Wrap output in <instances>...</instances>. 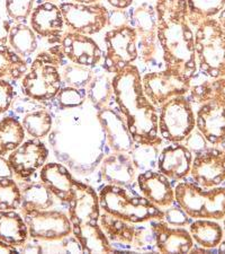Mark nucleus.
Returning a JSON list of instances; mask_svg holds the SVG:
<instances>
[{
  "mask_svg": "<svg viewBox=\"0 0 225 254\" xmlns=\"http://www.w3.org/2000/svg\"><path fill=\"white\" fill-rule=\"evenodd\" d=\"M60 44L65 58L72 64L93 69L103 60V50L89 35L68 32L62 36Z\"/></svg>",
  "mask_w": 225,
  "mask_h": 254,
  "instance_id": "obj_16",
  "label": "nucleus"
},
{
  "mask_svg": "<svg viewBox=\"0 0 225 254\" xmlns=\"http://www.w3.org/2000/svg\"><path fill=\"white\" fill-rule=\"evenodd\" d=\"M15 89L10 81L0 79V114L7 112L13 104Z\"/></svg>",
  "mask_w": 225,
  "mask_h": 254,
  "instance_id": "obj_44",
  "label": "nucleus"
},
{
  "mask_svg": "<svg viewBox=\"0 0 225 254\" xmlns=\"http://www.w3.org/2000/svg\"><path fill=\"white\" fill-rule=\"evenodd\" d=\"M189 233L196 245L206 250L218 248L224 237L223 226L213 219H193Z\"/></svg>",
  "mask_w": 225,
  "mask_h": 254,
  "instance_id": "obj_29",
  "label": "nucleus"
},
{
  "mask_svg": "<svg viewBox=\"0 0 225 254\" xmlns=\"http://www.w3.org/2000/svg\"><path fill=\"white\" fill-rule=\"evenodd\" d=\"M106 51L101 68L109 75L124 70L138 59L137 36L132 25L115 27L106 33Z\"/></svg>",
  "mask_w": 225,
  "mask_h": 254,
  "instance_id": "obj_8",
  "label": "nucleus"
},
{
  "mask_svg": "<svg viewBox=\"0 0 225 254\" xmlns=\"http://www.w3.org/2000/svg\"><path fill=\"white\" fill-rule=\"evenodd\" d=\"M61 241H63V248L67 252L83 253V248H81L79 241L76 239L73 234H72V236H71V234L65 236L64 239H62Z\"/></svg>",
  "mask_w": 225,
  "mask_h": 254,
  "instance_id": "obj_46",
  "label": "nucleus"
},
{
  "mask_svg": "<svg viewBox=\"0 0 225 254\" xmlns=\"http://www.w3.org/2000/svg\"><path fill=\"white\" fill-rule=\"evenodd\" d=\"M131 25L137 36L138 59L143 64H150L158 52V22L154 6L150 2H141L130 13Z\"/></svg>",
  "mask_w": 225,
  "mask_h": 254,
  "instance_id": "obj_12",
  "label": "nucleus"
},
{
  "mask_svg": "<svg viewBox=\"0 0 225 254\" xmlns=\"http://www.w3.org/2000/svg\"><path fill=\"white\" fill-rule=\"evenodd\" d=\"M22 125L25 132L32 138L43 139L50 133L53 120L51 113L45 109L35 110L23 118Z\"/></svg>",
  "mask_w": 225,
  "mask_h": 254,
  "instance_id": "obj_36",
  "label": "nucleus"
},
{
  "mask_svg": "<svg viewBox=\"0 0 225 254\" xmlns=\"http://www.w3.org/2000/svg\"><path fill=\"white\" fill-rule=\"evenodd\" d=\"M25 129L22 122L13 117L0 120V155L6 156L25 140Z\"/></svg>",
  "mask_w": 225,
  "mask_h": 254,
  "instance_id": "obj_33",
  "label": "nucleus"
},
{
  "mask_svg": "<svg viewBox=\"0 0 225 254\" xmlns=\"http://www.w3.org/2000/svg\"><path fill=\"white\" fill-rule=\"evenodd\" d=\"M218 252L219 253H225V240L221 241V243L218 247Z\"/></svg>",
  "mask_w": 225,
  "mask_h": 254,
  "instance_id": "obj_54",
  "label": "nucleus"
},
{
  "mask_svg": "<svg viewBox=\"0 0 225 254\" xmlns=\"http://www.w3.org/2000/svg\"><path fill=\"white\" fill-rule=\"evenodd\" d=\"M197 129L211 146L219 147L225 140V103L212 101L199 105L196 113Z\"/></svg>",
  "mask_w": 225,
  "mask_h": 254,
  "instance_id": "obj_17",
  "label": "nucleus"
},
{
  "mask_svg": "<svg viewBox=\"0 0 225 254\" xmlns=\"http://www.w3.org/2000/svg\"><path fill=\"white\" fill-rule=\"evenodd\" d=\"M194 155L182 142H171L158 156V171L170 181L179 182L190 174Z\"/></svg>",
  "mask_w": 225,
  "mask_h": 254,
  "instance_id": "obj_19",
  "label": "nucleus"
},
{
  "mask_svg": "<svg viewBox=\"0 0 225 254\" xmlns=\"http://www.w3.org/2000/svg\"><path fill=\"white\" fill-rule=\"evenodd\" d=\"M106 1L116 9H128L133 5L134 0H106Z\"/></svg>",
  "mask_w": 225,
  "mask_h": 254,
  "instance_id": "obj_49",
  "label": "nucleus"
},
{
  "mask_svg": "<svg viewBox=\"0 0 225 254\" xmlns=\"http://www.w3.org/2000/svg\"><path fill=\"white\" fill-rule=\"evenodd\" d=\"M19 252L17 248L13 247V245L10 244H7L5 242L0 241V253L3 254V253H17Z\"/></svg>",
  "mask_w": 225,
  "mask_h": 254,
  "instance_id": "obj_51",
  "label": "nucleus"
},
{
  "mask_svg": "<svg viewBox=\"0 0 225 254\" xmlns=\"http://www.w3.org/2000/svg\"><path fill=\"white\" fill-rule=\"evenodd\" d=\"M174 189L176 202L193 219L221 220L225 217L224 186L205 189L193 181H185Z\"/></svg>",
  "mask_w": 225,
  "mask_h": 254,
  "instance_id": "obj_6",
  "label": "nucleus"
},
{
  "mask_svg": "<svg viewBox=\"0 0 225 254\" xmlns=\"http://www.w3.org/2000/svg\"><path fill=\"white\" fill-rule=\"evenodd\" d=\"M45 1H47V2H53V3H55L56 1H59V0H45Z\"/></svg>",
  "mask_w": 225,
  "mask_h": 254,
  "instance_id": "obj_56",
  "label": "nucleus"
},
{
  "mask_svg": "<svg viewBox=\"0 0 225 254\" xmlns=\"http://www.w3.org/2000/svg\"><path fill=\"white\" fill-rule=\"evenodd\" d=\"M223 229H224V233H225V217L223 218Z\"/></svg>",
  "mask_w": 225,
  "mask_h": 254,
  "instance_id": "obj_57",
  "label": "nucleus"
},
{
  "mask_svg": "<svg viewBox=\"0 0 225 254\" xmlns=\"http://www.w3.org/2000/svg\"><path fill=\"white\" fill-rule=\"evenodd\" d=\"M32 239L38 241H61L72 234V224L68 214L60 210H22Z\"/></svg>",
  "mask_w": 225,
  "mask_h": 254,
  "instance_id": "obj_10",
  "label": "nucleus"
},
{
  "mask_svg": "<svg viewBox=\"0 0 225 254\" xmlns=\"http://www.w3.org/2000/svg\"><path fill=\"white\" fill-rule=\"evenodd\" d=\"M22 203V190L14 179L0 180V210H17Z\"/></svg>",
  "mask_w": 225,
  "mask_h": 254,
  "instance_id": "obj_38",
  "label": "nucleus"
},
{
  "mask_svg": "<svg viewBox=\"0 0 225 254\" xmlns=\"http://www.w3.org/2000/svg\"><path fill=\"white\" fill-rule=\"evenodd\" d=\"M218 20H219L221 27H222V30H223L224 33H225V8L219 14Z\"/></svg>",
  "mask_w": 225,
  "mask_h": 254,
  "instance_id": "obj_52",
  "label": "nucleus"
},
{
  "mask_svg": "<svg viewBox=\"0 0 225 254\" xmlns=\"http://www.w3.org/2000/svg\"><path fill=\"white\" fill-rule=\"evenodd\" d=\"M222 186H224V187H225V182H224V183H223V184H222Z\"/></svg>",
  "mask_w": 225,
  "mask_h": 254,
  "instance_id": "obj_58",
  "label": "nucleus"
},
{
  "mask_svg": "<svg viewBox=\"0 0 225 254\" xmlns=\"http://www.w3.org/2000/svg\"><path fill=\"white\" fill-rule=\"evenodd\" d=\"M97 119L103 127L106 139L113 151L131 153L135 142L126 127L124 118L115 109L105 106L97 113Z\"/></svg>",
  "mask_w": 225,
  "mask_h": 254,
  "instance_id": "obj_22",
  "label": "nucleus"
},
{
  "mask_svg": "<svg viewBox=\"0 0 225 254\" xmlns=\"http://www.w3.org/2000/svg\"><path fill=\"white\" fill-rule=\"evenodd\" d=\"M93 70H95V68L84 67V65L72 63L65 64L63 65L62 72H61L63 86L86 89L92 78Z\"/></svg>",
  "mask_w": 225,
  "mask_h": 254,
  "instance_id": "obj_37",
  "label": "nucleus"
},
{
  "mask_svg": "<svg viewBox=\"0 0 225 254\" xmlns=\"http://www.w3.org/2000/svg\"><path fill=\"white\" fill-rule=\"evenodd\" d=\"M99 224L110 243L115 245L132 247L136 226L134 224L125 222L121 218L109 215L107 212H100Z\"/></svg>",
  "mask_w": 225,
  "mask_h": 254,
  "instance_id": "obj_28",
  "label": "nucleus"
},
{
  "mask_svg": "<svg viewBox=\"0 0 225 254\" xmlns=\"http://www.w3.org/2000/svg\"><path fill=\"white\" fill-rule=\"evenodd\" d=\"M72 234L79 241L81 248H83V253L115 252V248L113 247L108 237L106 236L100 224L81 228H73Z\"/></svg>",
  "mask_w": 225,
  "mask_h": 254,
  "instance_id": "obj_27",
  "label": "nucleus"
},
{
  "mask_svg": "<svg viewBox=\"0 0 225 254\" xmlns=\"http://www.w3.org/2000/svg\"><path fill=\"white\" fill-rule=\"evenodd\" d=\"M154 8L165 69L191 79L198 68L194 31L187 18V0H155Z\"/></svg>",
  "mask_w": 225,
  "mask_h": 254,
  "instance_id": "obj_2",
  "label": "nucleus"
},
{
  "mask_svg": "<svg viewBox=\"0 0 225 254\" xmlns=\"http://www.w3.org/2000/svg\"><path fill=\"white\" fill-rule=\"evenodd\" d=\"M219 147H220V148H222L223 150H225V140H224L222 143H221V145H220Z\"/></svg>",
  "mask_w": 225,
  "mask_h": 254,
  "instance_id": "obj_55",
  "label": "nucleus"
},
{
  "mask_svg": "<svg viewBox=\"0 0 225 254\" xmlns=\"http://www.w3.org/2000/svg\"><path fill=\"white\" fill-rule=\"evenodd\" d=\"M100 209L109 215L132 224L163 220V210L142 194L130 193L126 187L105 184L99 190Z\"/></svg>",
  "mask_w": 225,
  "mask_h": 254,
  "instance_id": "obj_4",
  "label": "nucleus"
},
{
  "mask_svg": "<svg viewBox=\"0 0 225 254\" xmlns=\"http://www.w3.org/2000/svg\"><path fill=\"white\" fill-rule=\"evenodd\" d=\"M48 157V149L41 139L24 141L8 155V162L16 178L27 180L43 167Z\"/></svg>",
  "mask_w": 225,
  "mask_h": 254,
  "instance_id": "obj_15",
  "label": "nucleus"
},
{
  "mask_svg": "<svg viewBox=\"0 0 225 254\" xmlns=\"http://www.w3.org/2000/svg\"><path fill=\"white\" fill-rule=\"evenodd\" d=\"M113 100L124 118L135 145H162L158 129V108L146 97L142 76L136 65L131 64L112 78Z\"/></svg>",
  "mask_w": 225,
  "mask_h": 254,
  "instance_id": "obj_1",
  "label": "nucleus"
},
{
  "mask_svg": "<svg viewBox=\"0 0 225 254\" xmlns=\"http://www.w3.org/2000/svg\"><path fill=\"white\" fill-rule=\"evenodd\" d=\"M155 249L160 253H190L194 248V240L189 231L183 227L171 226L165 220H150Z\"/></svg>",
  "mask_w": 225,
  "mask_h": 254,
  "instance_id": "obj_18",
  "label": "nucleus"
},
{
  "mask_svg": "<svg viewBox=\"0 0 225 254\" xmlns=\"http://www.w3.org/2000/svg\"><path fill=\"white\" fill-rule=\"evenodd\" d=\"M136 184L138 192L162 210L176 202L173 184L161 172L143 171L136 176Z\"/></svg>",
  "mask_w": 225,
  "mask_h": 254,
  "instance_id": "obj_21",
  "label": "nucleus"
},
{
  "mask_svg": "<svg viewBox=\"0 0 225 254\" xmlns=\"http://www.w3.org/2000/svg\"><path fill=\"white\" fill-rule=\"evenodd\" d=\"M59 7L69 32L93 35L108 25L109 11L101 3L86 5L69 1L60 3Z\"/></svg>",
  "mask_w": 225,
  "mask_h": 254,
  "instance_id": "obj_9",
  "label": "nucleus"
},
{
  "mask_svg": "<svg viewBox=\"0 0 225 254\" xmlns=\"http://www.w3.org/2000/svg\"><path fill=\"white\" fill-rule=\"evenodd\" d=\"M225 8V0H187V18L196 28L204 20L214 18Z\"/></svg>",
  "mask_w": 225,
  "mask_h": 254,
  "instance_id": "obj_35",
  "label": "nucleus"
},
{
  "mask_svg": "<svg viewBox=\"0 0 225 254\" xmlns=\"http://www.w3.org/2000/svg\"><path fill=\"white\" fill-rule=\"evenodd\" d=\"M108 25L113 28L121 27L124 25H131V15L126 9H115L109 13Z\"/></svg>",
  "mask_w": 225,
  "mask_h": 254,
  "instance_id": "obj_45",
  "label": "nucleus"
},
{
  "mask_svg": "<svg viewBox=\"0 0 225 254\" xmlns=\"http://www.w3.org/2000/svg\"><path fill=\"white\" fill-rule=\"evenodd\" d=\"M22 190V210H46L54 206L55 196L42 182L28 183Z\"/></svg>",
  "mask_w": 225,
  "mask_h": 254,
  "instance_id": "obj_30",
  "label": "nucleus"
},
{
  "mask_svg": "<svg viewBox=\"0 0 225 254\" xmlns=\"http://www.w3.org/2000/svg\"><path fill=\"white\" fill-rule=\"evenodd\" d=\"M132 247L136 248L137 250H142V251H144V250H148V251L149 250L150 251H157V249H155L154 235L151 227H136Z\"/></svg>",
  "mask_w": 225,
  "mask_h": 254,
  "instance_id": "obj_42",
  "label": "nucleus"
},
{
  "mask_svg": "<svg viewBox=\"0 0 225 254\" xmlns=\"http://www.w3.org/2000/svg\"><path fill=\"white\" fill-rule=\"evenodd\" d=\"M182 142L183 145L191 151V154H193L194 156L199 153H203L204 150H206L208 147H210V143L206 141V139L203 137V134L196 128L191 131L189 136H188Z\"/></svg>",
  "mask_w": 225,
  "mask_h": 254,
  "instance_id": "obj_43",
  "label": "nucleus"
},
{
  "mask_svg": "<svg viewBox=\"0 0 225 254\" xmlns=\"http://www.w3.org/2000/svg\"><path fill=\"white\" fill-rule=\"evenodd\" d=\"M158 129L162 140L182 142L196 128L193 103L186 95L175 96L159 108Z\"/></svg>",
  "mask_w": 225,
  "mask_h": 254,
  "instance_id": "obj_7",
  "label": "nucleus"
},
{
  "mask_svg": "<svg viewBox=\"0 0 225 254\" xmlns=\"http://www.w3.org/2000/svg\"><path fill=\"white\" fill-rule=\"evenodd\" d=\"M99 0H71V2L77 3H86V5H91V3H97Z\"/></svg>",
  "mask_w": 225,
  "mask_h": 254,
  "instance_id": "obj_53",
  "label": "nucleus"
},
{
  "mask_svg": "<svg viewBox=\"0 0 225 254\" xmlns=\"http://www.w3.org/2000/svg\"><path fill=\"white\" fill-rule=\"evenodd\" d=\"M136 166L130 153L113 151L100 165V176L106 184L129 187L136 179Z\"/></svg>",
  "mask_w": 225,
  "mask_h": 254,
  "instance_id": "obj_23",
  "label": "nucleus"
},
{
  "mask_svg": "<svg viewBox=\"0 0 225 254\" xmlns=\"http://www.w3.org/2000/svg\"><path fill=\"white\" fill-rule=\"evenodd\" d=\"M67 61L60 43L39 53L22 78V92L35 102L54 100L63 86L60 68Z\"/></svg>",
  "mask_w": 225,
  "mask_h": 254,
  "instance_id": "obj_3",
  "label": "nucleus"
},
{
  "mask_svg": "<svg viewBox=\"0 0 225 254\" xmlns=\"http://www.w3.org/2000/svg\"><path fill=\"white\" fill-rule=\"evenodd\" d=\"M67 204L72 229L99 224V195L92 187L77 181L72 199Z\"/></svg>",
  "mask_w": 225,
  "mask_h": 254,
  "instance_id": "obj_14",
  "label": "nucleus"
},
{
  "mask_svg": "<svg viewBox=\"0 0 225 254\" xmlns=\"http://www.w3.org/2000/svg\"><path fill=\"white\" fill-rule=\"evenodd\" d=\"M87 93L85 88H75L70 86H62L59 93L56 94L55 101L56 106L61 110L77 109L85 103Z\"/></svg>",
  "mask_w": 225,
  "mask_h": 254,
  "instance_id": "obj_39",
  "label": "nucleus"
},
{
  "mask_svg": "<svg viewBox=\"0 0 225 254\" xmlns=\"http://www.w3.org/2000/svg\"><path fill=\"white\" fill-rule=\"evenodd\" d=\"M191 79L182 73L173 70L151 71L142 76V86L146 97L157 108L171 97L187 95Z\"/></svg>",
  "mask_w": 225,
  "mask_h": 254,
  "instance_id": "obj_11",
  "label": "nucleus"
},
{
  "mask_svg": "<svg viewBox=\"0 0 225 254\" xmlns=\"http://www.w3.org/2000/svg\"><path fill=\"white\" fill-rule=\"evenodd\" d=\"M163 220L171 226L183 227L189 226V224L193 222V218L189 217L177 202H175L168 208L163 209Z\"/></svg>",
  "mask_w": 225,
  "mask_h": 254,
  "instance_id": "obj_41",
  "label": "nucleus"
},
{
  "mask_svg": "<svg viewBox=\"0 0 225 254\" xmlns=\"http://www.w3.org/2000/svg\"><path fill=\"white\" fill-rule=\"evenodd\" d=\"M32 30L51 43H60L64 30V19L59 6L53 2H42L33 9L30 16Z\"/></svg>",
  "mask_w": 225,
  "mask_h": 254,
  "instance_id": "obj_20",
  "label": "nucleus"
},
{
  "mask_svg": "<svg viewBox=\"0 0 225 254\" xmlns=\"http://www.w3.org/2000/svg\"><path fill=\"white\" fill-rule=\"evenodd\" d=\"M30 233L24 217L16 210H0V241L15 248L23 247Z\"/></svg>",
  "mask_w": 225,
  "mask_h": 254,
  "instance_id": "obj_26",
  "label": "nucleus"
},
{
  "mask_svg": "<svg viewBox=\"0 0 225 254\" xmlns=\"http://www.w3.org/2000/svg\"><path fill=\"white\" fill-rule=\"evenodd\" d=\"M28 70L27 61L7 44H0V79L19 80Z\"/></svg>",
  "mask_w": 225,
  "mask_h": 254,
  "instance_id": "obj_34",
  "label": "nucleus"
},
{
  "mask_svg": "<svg viewBox=\"0 0 225 254\" xmlns=\"http://www.w3.org/2000/svg\"><path fill=\"white\" fill-rule=\"evenodd\" d=\"M190 176L194 183L205 189L222 186L225 182V150L210 146L203 153L195 155Z\"/></svg>",
  "mask_w": 225,
  "mask_h": 254,
  "instance_id": "obj_13",
  "label": "nucleus"
},
{
  "mask_svg": "<svg viewBox=\"0 0 225 254\" xmlns=\"http://www.w3.org/2000/svg\"><path fill=\"white\" fill-rule=\"evenodd\" d=\"M40 181L42 182L59 201L68 203L73 196L77 180L67 167L60 163H45L40 171Z\"/></svg>",
  "mask_w": 225,
  "mask_h": 254,
  "instance_id": "obj_24",
  "label": "nucleus"
},
{
  "mask_svg": "<svg viewBox=\"0 0 225 254\" xmlns=\"http://www.w3.org/2000/svg\"><path fill=\"white\" fill-rule=\"evenodd\" d=\"M195 53L199 73L225 77V33L218 18H208L195 28Z\"/></svg>",
  "mask_w": 225,
  "mask_h": 254,
  "instance_id": "obj_5",
  "label": "nucleus"
},
{
  "mask_svg": "<svg viewBox=\"0 0 225 254\" xmlns=\"http://www.w3.org/2000/svg\"><path fill=\"white\" fill-rule=\"evenodd\" d=\"M35 0H6L8 18L15 23H25L34 9Z\"/></svg>",
  "mask_w": 225,
  "mask_h": 254,
  "instance_id": "obj_40",
  "label": "nucleus"
},
{
  "mask_svg": "<svg viewBox=\"0 0 225 254\" xmlns=\"http://www.w3.org/2000/svg\"><path fill=\"white\" fill-rule=\"evenodd\" d=\"M8 43L18 56L25 60L34 55L38 49L36 33L25 23H16L15 25H11Z\"/></svg>",
  "mask_w": 225,
  "mask_h": 254,
  "instance_id": "obj_32",
  "label": "nucleus"
},
{
  "mask_svg": "<svg viewBox=\"0 0 225 254\" xmlns=\"http://www.w3.org/2000/svg\"><path fill=\"white\" fill-rule=\"evenodd\" d=\"M189 101L194 104L202 105L212 101L225 103V77L211 78L197 72L191 78Z\"/></svg>",
  "mask_w": 225,
  "mask_h": 254,
  "instance_id": "obj_25",
  "label": "nucleus"
},
{
  "mask_svg": "<svg viewBox=\"0 0 225 254\" xmlns=\"http://www.w3.org/2000/svg\"><path fill=\"white\" fill-rule=\"evenodd\" d=\"M11 28L10 20L0 17V44H7Z\"/></svg>",
  "mask_w": 225,
  "mask_h": 254,
  "instance_id": "obj_47",
  "label": "nucleus"
},
{
  "mask_svg": "<svg viewBox=\"0 0 225 254\" xmlns=\"http://www.w3.org/2000/svg\"><path fill=\"white\" fill-rule=\"evenodd\" d=\"M86 93L97 111L107 106L109 101L113 100V84L109 73L103 68L100 70H93V76L86 88Z\"/></svg>",
  "mask_w": 225,
  "mask_h": 254,
  "instance_id": "obj_31",
  "label": "nucleus"
},
{
  "mask_svg": "<svg viewBox=\"0 0 225 254\" xmlns=\"http://www.w3.org/2000/svg\"><path fill=\"white\" fill-rule=\"evenodd\" d=\"M20 252H25V253H40L42 252V248L41 245L35 244V243H28V244H24L22 250H19Z\"/></svg>",
  "mask_w": 225,
  "mask_h": 254,
  "instance_id": "obj_50",
  "label": "nucleus"
},
{
  "mask_svg": "<svg viewBox=\"0 0 225 254\" xmlns=\"http://www.w3.org/2000/svg\"><path fill=\"white\" fill-rule=\"evenodd\" d=\"M14 176V172L11 170L8 159L5 156L0 155V180L1 179H11Z\"/></svg>",
  "mask_w": 225,
  "mask_h": 254,
  "instance_id": "obj_48",
  "label": "nucleus"
}]
</instances>
